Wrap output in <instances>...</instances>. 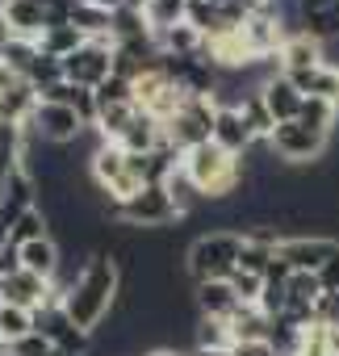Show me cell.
<instances>
[{"mask_svg": "<svg viewBox=\"0 0 339 356\" xmlns=\"http://www.w3.org/2000/svg\"><path fill=\"white\" fill-rule=\"evenodd\" d=\"M5 356H9V352H5Z\"/></svg>", "mask_w": 339, "mask_h": 356, "instance_id": "c3c4849f", "label": "cell"}, {"mask_svg": "<svg viewBox=\"0 0 339 356\" xmlns=\"http://www.w3.org/2000/svg\"><path fill=\"white\" fill-rule=\"evenodd\" d=\"M47 235H51V214H47L42 206H30L26 214H17V218H13V231H9L13 248H26V243H34V239H47Z\"/></svg>", "mask_w": 339, "mask_h": 356, "instance_id": "484cf974", "label": "cell"}, {"mask_svg": "<svg viewBox=\"0 0 339 356\" xmlns=\"http://www.w3.org/2000/svg\"><path fill=\"white\" fill-rule=\"evenodd\" d=\"M189 356H231V352H214V348H193Z\"/></svg>", "mask_w": 339, "mask_h": 356, "instance_id": "7bdbcfd3", "label": "cell"}, {"mask_svg": "<svg viewBox=\"0 0 339 356\" xmlns=\"http://www.w3.org/2000/svg\"><path fill=\"white\" fill-rule=\"evenodd\" d=\"M5 352H9V348H5V343H0V356H5Z\"/></svg>", "mask_w": 339, "mask_h": 356, "instance_id": "ee69618b", "label": "cell"}, {"mask_svg": "<svg viewBox=\"0 0 339 356\" xmlns=\"http://www.w3.org/2000/svg\"><path fill=\"white\" fill-rule=\"evenodd\" d=\"M335 252H339V239H331V235H289V239H281L276 260L289 273H318Z\"/></svg>", "mask_w": 339, "mask_h": 356, "instance_id": "30bf717a", "label": "cell"}, {"mask_svg": "<svg viewBox=\"0 0 339 356\" xmlns=\"http://www.w3.org/2000/svg\"><path fill=\"white\" fill-rule=\"evenodd\" d=\"M193 302H197V310L210 314V318H231V314L243 306L231 281H206V285H193Z\"/></svg>", "mask_w": 339, "mask_h": 356, "instance_id": "e0dca14e", "label": "cell"}, {"mask_svg": "<svg viewBox=\"0 0 339 356\" xmlns=\"http://www.w3.org/2000/svg\"><path fill=\"white\" fill-rule=\"evenodd\" d=\"M92 5H101V9H109V13H117V9L126 5V0H92Z\"/></svg>", "mask_w": 339, "mask_h": 356, "instance_id": "60d3db41", "label": "cell"}, {"mask_svg": "<svg viewBox=\"0 0 339 356\" xmlns=\"http://www.w3.org/2000/svg\"><path fill=\"white\" fill-rule=\"evenodd\" d=\"M9 356H63V352H59V348H55L47 335H38V331H34V335L17 339V343L9 348Z\"/></svg>", "mask_w": 339, "mask_h": 356, "instance_id": "e575fe53", "label": "cell"}, {"mask_svg": "<svg viewBox=\"0 0 339 356\" xmlns=\"http://www.w3.org/2000/svg\"><path fill=\"white\" fill-rule=\"evenodd\" d=\"M214 118H218V101H210V97H185V105L163 122V138L172 143V147H181V151L214 143Z\"/></svg>", "mask_w": 339, "mask_h": 356, "instance_id": "277c9868", "label": "cell"}, {"mask_svg": "<svg viewBox=\"0 0 339 356\" xmlns=\"http://www.w3.org/2000/svg\"><path fill=\"white\" fill-rule=\"evenodd\" d=\"M289 80L301 88V97H318V101H331V105H339V67L322 63V67H314V72H301V76H289Z\"/></svg>", "mask_w": 339, "mask_h": 356, "instance_id": "ffe728a7", "label": "cell"}, {"mask_svg": "<svg viewBox=\"0 0 339 356\" xmlns=\"http://www.w3.org/2000/svg\"><path fill=\"white\" fill-rule=\"evenodd\" d=\"M193 348L231 352V348H235V331H231V318H210V314H201V318H197V327H193Z\"/></svg>", "mask_w": 339, "mask_h": 356, "instance_id": "603a6c76", "label": "cell"}, {"mask_svg": "<svg viewBox=\"0 0 339 356\" xmlns=\"http://www.w3.org/2000/svg\"><path fill=\"white\" fill-rule=\"evenodd\" d=\"M326 143H331V134L310 130L306 122H285V126H276V134L268 138V147H272V155H276L281 163H314V159H322Z\"/></svg>", "mask_w": 339, "mask_h": 356, "instance_id": "ba28073f", "label": "cell"}, {"mask_svg": "<svg viewBox=\"0 0 339 356\" xmlns=\"http://www.w3.org/2000/svg\"><path fill=\"white\" fill-rule=\"evenodd\" d=\"M231 331H235V339H268V331H272V318L260 310V306H239L235 314H231Z\"/></svg>", "mask_w": 339, "mask_h": 356, "instance_id": "f1b7e54d", "label": "cell"}, {"mask_svg": "<svg viewBox=\"0 0 339 356\" xmlns=\"http://www.w3.org/2000/svg\"><path fill=\"white\" fill-rule=\"evenodd\" d=\"M0 189H5V185H0Z\"/></svg>", "mask_w": 339, "mask_h": 356, "instance_id": "7dc6e473", "label": "cell"}, {"mask_svg": "<svg viewBox=\"0 0 339 356\" xmlns=\"http://www.w3.org/2000/svg\"><path fill=\"white\" fill-rule=\"evenodd\" d=\"M260 97H264V105L272 109V118H276V126H285V122H297L301 118V105H306V97H301V88L281 72V76H272V80H264V88H260Z\"/></svg>", "mask_w": 339, "mask_h": 356, "instance_id": "5bb4252c", "label": "cell"}, {"mask_svg": "<svg viewBox=\"0 0 339 356\" xmlns=\"http://www.w3.org/2000/svg\"><path fill=\"white\" fill-rule=\"evenodd\" d=\"M167 193H172V202H176V210H181V214H189L197 202H206V193L193 185V176H189L185 168H176V172H172V181H167Z\"/></svg>", "mask_w": 339, "mask_h": 356, "instance_id": "1f68e13d", "label": "cell"}, {"mask_svg": "<svg viewBox=\"0 0 339 356\" xmlns=\"http://www.w3.org/2000/svg\"><path fill=\"white\" fill-rule=\"evenodd\" d=\"M117 293H122V264L113 252H92L76 281L67 285L63 293V310L72 314V323L88 335H97V327L109 318V310L117 306Z\"/></svg>", "mask_w": 339, "mask_h": 356, "instance_id": "6da1fadb", "label": "cell"}, {"mask_svg": "<svg viewBox=\"0 0 339 356\" xmlns=\"http://www.w3.org/2000/svg\"><path fill=\"white\" fill-rule=\"evenodd\" d=\"M318 281H322V289H326V293H339V252L318 268Z\"/></svg>", "mask_w": 339, "mask_h": 356, "instance_id": "8d00e7d4", "label": "cell"}, {"mask_svg": "<svg viewBox=\"0 0 339 356\" xmlns=\"http://www.w3.org/2000/svg\"><path fill=\"white\" fill-rule=\"evenodd\" d=\"M113 218L122 222V227H172L176 218H185L181 210H176V202H172V193H167V185H142L130 202H117L113 206Z\"/></svg>", "mask_w": 339, "mask_h": 356, "instance_id": "5b68a950", "label": "cell"}, {"mask_svg": "<svg viewBox=\"0 0 339 356\" xmlns=\"http://www.w3.org/2000/svg\"><path fill=\"white\" fill-rule=\"evenodd\" d=\"M0 285H5V281H0Z\"/></svg>", "mask_w": 339, "mask_h": 356, "instance_id": "bcb514c9", "label": "cell"}, {"mask_svg": "<svg viewBox=\"0 0 339 356\" xmlns=\"http://www.w3.org/2000/svg\"><path fill=\"white\" fill-rule=\"evenodd\" d=\"M84 42H88V38H84V34H80L72 22H63V26H51V30L38 38L42 55H55V59H67V55H76Z\"/></svg>", "mask_w": 339, "mask_h": 356, "instance_id": "4316f807", "label": "cell"}, {"mask_svg": "<svg viewBox=\"0 0 339 356\" xmlns=\"http://www.w3.org/2000/svg\"><path fill=\"white\" fill-rule=\"evenodd\" d=\"M38 55H42V47H38L34 38H13V34H9V38H5V47H0V59H5V63H9L22 80L34 72Z\"/></svg>", "mask_w": 339, "mask_h": 356, "instance_id": "83f0119b", "label": "cell"}, {"mask_svg": "<svg viewBox=\"0 0 339 356\" xmlns=\"http://www.w3.org/2000/svg\"><path fill=\"white\" fill-rule=\"evenodd\" d=\"M34 327H38V335H47L63 356H84V352H88V339H92V335L72 323V314L63 310V302H47L42 310H34Z\"/></svg>", "mask_w": 339, "mask_h": 356, "instance_id": "8fae6325", "label": "cell"}, {"mask_svg": "<svg viewBox=\"0 0 339 356\" xmlns=\"http://www.w3.org/2000/svg\"><path fill=\"white\" fill-rule=\"evenodd\" d=\"M231 356H281V352L272 348V339H235Z\"/></svg>", "mask_w": 339, "mask_h": 356, "instance_id": "d590c367", "label": "cell"}, {"mask_svg": "<svg viewBox=\"0 0 339 356\" xmlns=\"http://www.w3.org/2000/svg\"><path fill=\"white\" fill-rule=\"evenodd\" d=\"M0 22L13 38H42L51 30V9L47 0H0Z\"/></svg>", "mask_w": 339, "mask_h": 356, "instance_id": "7c38bea8", "label": "cell"}, {"mask_svg": "<svg viewBox=\"0 0 339 356\" xmlns=\"http://www.w3.org/2000/svg\"><path fill=\"white\" fill-rule=\"evenodd\" d=\"M214 143H218L222 151H231V155H247V151L256 147V134H251V126L243 122L239 105H218V118H214Z\"/></svg>", "mask_w": 339, "mask_h": 356, "instance_id": "9a60e30c", "label": "cell"}, {"mask_svg": "<svg viewBox=\"0 0 339 356\" xmlns=\"http://www.w3.org/2000/svg\"><path fill=\"white\" fill-rule=\"evenodd\" d=\"M326 335H331V356H339V323L326 327Z\"/></svg>", "mask_w": 339, "mask_h": 356, "instance_id": "ab89813d", "label": "cell"}, {"mask_svg": "<svg viewBox=\"0 0 339 356\" xmlns=\"http://www.w3.org/2000/svg\"><path fill=\"white\" fill-rule=\"evenodd\" d=\"M134 118H138V105H134V101H126V105H105V109L97 113V126H92V130H97L105 143H117V138L130 130Z\"/></svg>", "mask_w": 339, "mask_h": 356, "instance_id": "d4e9b609", "label": "cell"}, {"mask_svg": "<svg viewBox=\"0 0 339 356\" xmlns=\"http://www.w3.org/2000/svg\"><path fill=\"white\" fill-rule=\"evenodd\" d=\"M0 306H5V298H0Z\"/></svg>", "mask_w": 339, "mask_h": 356, "instance_id": "f6af8a7d", "label": "cell"}, {"mask_svg": "<svg viewBox=\"0 0 339 356\" xmlns=\"http://www.w3.org/2000/svg\"><path fill=\"white\" fill-rule=\"evenodd\" d=\"M314 67H322V42L301 34V30H289L285 47H281V72L301 76V72H314Z\"/></svg>", "mask_w": 339, "mask_h": 356, "instance_id": "2e32d148", "label": "cell"}, {"mask_svg": "<svg viewBox=\"0 0 339 356\" xmlns=\"http://www.w3.org/2000/svg\"><path fill=\"white\" fill-rule=\"evenodd\" d=\"M297 122H306L310 130L331 134V130H335V122H339V105L318 101V97H306V105H301V118H297Z\"/></svg>", "mask_w": 339, "mask_h": 356, "instance_id": "4dcf8cb0", "label": "cell"}, {"mask_svg": "<svg viewBox=\"0 0 339 356\" xmlns=\"http://www.w3.org/2000/svg\"><path fill=\"white\" fill-rule=\"evenodd\" d=\"M17 80H22V76H17V72H13V67L5 63V59H0V92H9V88H13Z\"/></svg>", "mask_w": 339, "mask_h": 356, "instance_id": "74e56055", "label": "cell"}, {"mask_svg": "<svg viewBox=\"0 0 339 356\" xmlns=\"http://www.w3.org/2000/svg\"><path fill=\"white\" fill-rule=\"evenodd\" d=\"M155 42H159V55H201L206 51V34L189 22L172 26V30H159Z\"/></svg>", "mask_w": 339, "mask_h": 356, "instance_id": "d6986e66", "label": "cell"}, {"mask_svg": "<svg viewBox=\"0 0 339 356\" xmlns=\"http://www.w3.org/2000/svg\"><path fill=\"white\" fill-rule=\"evenodd\" d=\"M113 51H117V38H88L76 55L63 59V80L80 88H101L113 76Z\"/></svg>", "mask_w": 339, "mask_h": 356, "instance_id": "8992f818", "label": "cell"}, {"mask_svg": "<svg viewBox=\"0 0 339 356\" xmlns=\"http://www.w3.org/2000/svg\"><path fill=\"white\" fill-rule=\"evenodd\" d=\"M0 298L13 302V306H26V310H42L47 302H63L59 289H55V281H47L38 273H26V268L13 273L5 285H0Z\"/></svg>", "mask_w": 339, "mask_h": 356, "instance_id": "4fadbf2b", "label": "cell"}, {"mask_svg": "<svg viewBox=\"0 0 339 356\" xmlns=\"http://www.w3.org/2000/svg\"><path fill=\"white\" fill-rule=\"evenodd\" d=\"M159 143H163V122L151 118V113H142V109H138V118L130 122V130L117 138V147H126L130 155H151Z\"/></svg>", "mask_w": 339, "mask_h": 356, "instance_id": "ac0fdd59", "label": "cell"}, {"mask_svg": "<svg viewBox=\"0 0 339 356\" xmlns=\"http://www.w3.org/2000/svg\"><path fill=\"white\" fill-rule=\"evenodd\" d=\"M239 252H243V231H210L201 239L189 243L185 252V268L193 285L206 281H231L239 273Z\"/></svg>", "mask_w": 339, "mask_h": 356, "instance_id": "3957f363", "label": "cell"}, {"mask_svg": "<svg viewBox=\"0 0 339 356\" xmlns=\"http://www.w3.org/2000/svg\"><path fill=\"white\" fill-rule=\"evenodd\" d=\"M134 105H138L142 113L167 122V118H172V113L185 105V88H181L172 76H167L163 67H151L147 76L134 80Z\"/></svg>", "mask_w": 339, "mask_h": 356, "instance_id": "52a82bcc", "label": "cell"}, {"mask_svg": "<svg viewBox=\"0 0 339 356\" xmlns=\"http://www.w3.org/2000/svg\"><path fill=\"white\" fill-rule=\"evenodd\" d=\"M9 231H13V222H9L5 214H0V252H5V248L13 243V239H9Z\"/></svg>", "mask_w": 339, "mask_h": 356, "instance_id": "f35d334b", "label": "cell"}, {"mask_svg": "<svg viewBox=\"0 0 339 356\" xmlns=\"http://www.w3.org/2000/svg\"><path fill=\"white\" fill-rule=\"evenodd\" d=\"M142 356H185V352H176V348H151V352H142Z\"/></svg>", "mask_w": 339, "mask_h": 356, "instance_id": "b9f144b4", "label": "cell"}, {"mask_svg": "<svg viewBox=\"0 0 339 356\" xmlns=\"http://www.w3.org/2000/svg\"><path fill=\"white\" fill-rule=\"evenodd\" d=\"M235 105H239V113H243V122L251 126V134H256V143H268V138L276 134V118H272V109L264 105V97H260V92H247V97H239Z\"/></svg>", "mask_w": 339, "mask_h": 356, "instance_id": "7402d4cb", "label": "cell"}, {"mask_svg": "<svg viewBox=\"0 0 339 356\" xmlns=\"http://www.w3.org/2000/svg\"><path fill=\"white\" fill-rule=\"evenodd\" d=\"M34 331H38V327H34V310L13 306V302L0 306V343H5V348H13L17 339H26V335H34Z\"/></svg>", "mask_w": 339, "mask_h": 356, "instance_id": "cb8c5ba5", "label": "cell"}, {"mask_svg": "<svg viewBox=\"0 0 339 356\" xmlns=\"http://www.w3.org/2000/svg\"><path fill=\"white\" fill-rule=\"evenodd\" d=\"M26 126H30V130H34L42 143H51V147H67V143H80V134L88 130V126H84V118H80L72 105H51V101H42Z\"/></svg>", "mask_w": 339, "mask_h": 356, "instance_id": "9c48e42d", "label": "cell"}, {"mask_svg": "<svg viewBox=\"0 0 339 356\" xmlns=\"http://www.w3.org/2000/svg\"><path fill=\"white\" fill-rule=\"evenodd\" d=\"M293 356H331V335H326V327H306Z\"/></svg>", "mask_w": 339, "mask_h": 356, "instance_id": "836d02e7", "label": "cell"}, {"mask_svg": "<svg viewBox=\"0 0 339 356\" xmlns=\"http://www.w3.org/2000/svg\"><path fill=\"white\" fill-rule=\"evenodd\" d=\"M264 281H268V277H260V273H243V268L231 277V285H235L239 302H247V306H256V302H260V293H264Z\"/></svg>", "mask_w": 339, "mask_h": 356, "instance_id": "d6a6232c", "label": "cell"}, {"mask_svg": "<svg viewBox=\"0 0 339 356\" xmlns=\"http://www.w3.org/2000/svg\"><path fill=\"white\" fill-rule=\"evenodd\" d=\"M181 168L193 176V185L206 193V202H231L235 193H243V181H247L243 159L222 151L218 143H201V147L185 151Z\"/></svg>", "mask_w": 339, "mask_h": 356, "instance_id": "7a4b0ae2", "label": "cell"}, {"mask_svg": "<svg viewBox=\"0 0 339 356\" xmlns=\"http://www.w3.org/2000/svg\"><path fill=\"white\" fill-rule=\"evenodd\" d=\"M147 22H151L155 34L189 22V0H151V5H147Z\"/></svg>", "mask_w": 339, "mask_h": 356, "instance_id": "f546056e", "label": "cell"}, {"mask_svg": "<svg viewBox=\"0 0 339 356\" xmlns=\"http://www.w3.org/2000/svg\"><path fill=\"white\" fill-rule=\"evenodd\" d=\"M67 22H72L84 38H113V13L101 9V5H92V0H76V9H72Z\"/></svg>", "mask_w": 339, "mask_h": 356, "instance_id": "44dd1931", "label": "cell"}]
</instances>
